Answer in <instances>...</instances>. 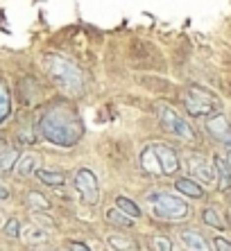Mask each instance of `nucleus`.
Returning <instances> with one entry per match:
<instances>
[{"mask_svg": "<svg viewBox=\"0 0 231 251\" xmlns=\"http://www.w3.org/2000/svg\"><path fill=\"white\" fill-rule=\"evenodd\" d=\"M39 134L57 147H73L84 134V125L68 102H55L39 118Z\"/></svg>", "mask_w": 231, "mask_h": 251, "instance_id": "obj_1", "label": "nucleus"}, {"mask_svg": "<svg viewBox=\"0 0 231 251\" xmlns=\"http://www.w3.org/2000/svg\"><path fill=\"white\" fill-rule=\"evenodd\" d=\"M46 68L50 79L55 82V86H59L61 91H66L70 95H84V88H87L84 75L73 61L59 57V54H48Z\"/></svg>", "mask_w": 231, "mask_h": 251, "instance_id": "obj_2", "label": "nucleus"}, {"mask_svg": "<svg viewBox=\"0 0 231 251\" xmlns=\"http://www.w3.org/2000/svg\"><path fill=\"white\" fill-rule=\"evenodd\" d=\"M145 199H147L150 213L161 222H181L191 213L186 199L174 197L173 193H166V190H152Z\"/></svg>", "mask_w": 231, "mask_h": 251, "instance_id": "obj_3", "label": "nucleus"}, {"mask_svg": "<svg viewBox=\"0 0 231 251\" xmlns=\"http://www.w3.org/2000/svg\"><path fill=\"white\" fill-rule=\"evenodd\" d=\"M184 106L186 113L193 118H208L220 113V100L211 91L202 86H188L184 93Z\"/></svg>", "mask_w": 231, "mask_h": 251, "instance_id": "obj_4", "label": "nucleus"}, {"mask_svg": "<svg viewBox=\"0 0 231 251\" xmlns=\"http://www.w3.org/2000/svg\"><path fill=\"white\" fill-rule=\"evenodd\" d=\"M156 116H159V125L163 131H168L170 136L186 143H195V129L188 125L186 118H181L179 113L174 111L170 104H159L156 106Z\"/></svg>", "mask_w": 231, "mask_h": 251, "instance_id": "obj_5", "label": "nucleus"}, {"mask_svg": "<svg viewBox=\"0 0 231 251\" xmlns=\"http://www.w3.org/2000/svg\"><path fill=\"white\" fill-rule=\"evenodd\" d=\"M184 165H186V170L191 172V179H195L197 183H202V186H215V170H213V163H211L206 156L191 152L184 156Z\"/></svg>", "mask_w": 231, "mask_h": 251, "instance_id": "obj_6", "label": "nucleus"}, {"mask_svg": "<svg viewBox=\"0 0 231 251\" xmlns=\"http://www.w3.org/2000/svg\"><path fill=\"white\" fill-rule=\"evenodd\" d=\"M73 186H75L77 195L84 204L88 206H98L100 201V186H98V179L93 175L88 168H80L75 172V179H73Z\"/></svg>", "mask_w": 231, "mask_h": 251, "instance_id": "obj_7", "label": "nucleus"}, {"mask_svg": "<svg viewBox=\"0 0 231 251\" xmlns=\"http://www.w3.org/2000/svg\"><path fill=\"white\" fill-rule=\"evenodd\" d=\"M206 134L211 136L213 140H218L220 145H225L227 150L231 152V120L222 113H215V116L206 118Z\"/></svg>", "mask_w": 231, "mask_h": 251, "instance_id": "obj_8", "label": "nucleus"}, {"mask_svg": "<svg viewBox=\"0 0 231 251\" xmlns=\"http://www.w3.org/2000/svg\"><path fill=\"white\" fill-rule=\"evenodd\" d=\"M154 147V154H156V161H159V168H161V175L163 176H170L179 170V156L174 152L170 145H163V143H152Z\"/></svg>", "mask_w": 231, "mask_h": 251, "instance_id": "obj_9", "label": "nucleus"}, {"mask_svg": "<svg viewBox=\"0 0 231 251\" xmlns=\"http://www.w3.org/2000/svg\"><path fill=\"white\" fill-rule=\"evenodd\" d=\"M179 242L186 251H208V245H206V240H204V235L200 233V231H195V228H184V231H179Z\"/></svg>", "mask_w": 231, "mask_h": 251, "instance_id": "obj_10", "label": "nucleus"}, {"mask_svg": "<svg viewBox=\"0 0 231 251\" xmlns=\"http://www.w3.org/2000/svg\"><path fill=\"white\" fill-rule=\"evenodd\" d=\"M213 170H215V181H218V188L222 193H227L231 188V165L227 163L225 156L215 154L213 156Z\"/></svg>", "mask_w": 231, "mask_h": 251, "instance_id": "obj_11", "label": "nucleus"}, {"mask_svg": "<svg viewBox=\"0 0 231 251\" xmlns=\"http://www.w3.org/2000/svg\"><path fill=\"white\" fill-rule=\"evenodd\" d=\"M174 190L181 193L184 197H191V199H202L204 197V186L202 183H197L195 179H191V176H179V179L174 181Z\"/></svg>", "mask_w": 231, "mask_h": 251, "instance_id": "obj_12", "label": "nucleus"}, {"mask_svg": "<svg viewBox=\"0 0 231 251\" xmlns=\"http://www.w3.org/2000/svg\"><path fill=\"white\" fill-rule=\"evenodd\" d=\"M107 245H109L114 251H141V245L132 238V235L111 233V235H107Z\"/></svg>", "mask_w": 231, "mask_h": 251, "instance_id": "obj_13", "label": "nucleus"}, {"mask_svg": "<svg viewBox=\"0 0 231 251\" xmlns=\"http://www.w3.org/2000/svg\"><path fill=\"white\" fill-rule=\"evenodd\" d=\"M36 179H39L43 186L50 188H61L66 183V176L61 172H55V170H46V168H36Z\"/></svg>", "mask_w": 231, "mask_h": 251, "instance_id": "obj_14", "label": "nucleus"}, {"mask_svg": "<svg viewBox=\"0 0 231 251\" xmlns=\"http://www.w3.org/2000/svg\"><path fill=\"white\" fill-rule=\"evenodd\" d=\"M36 163H39L36 154H23V156H18V163L14 170H16L21 176H29L36 172Z\"/></svg>", "mask_w": 231, "mask_h": 251, "instance_id": "obj_15", "label": "nucleus"}, {"mask_svg": "<svg viewBox=\"0 0 231 251\" xmlns=\"http://www.w3.org/2000/svg\"><path fill=\"white\" fill-rule=\"evenodd\" d=\"M202 220H204V224L206 226H211V228H218V231H225L227 228V222L222 220V213H220L218 208H204L202 210Z\"/></svg>", "mask_w": 231, "mask_h": 251, "instance_id": "obj_16", "label": "nucleus"}, {"mask_svg": "<svg viewBox=\"0 0 231 251\" xmlns=\"http://www.w3.org/2000/svg\"><path fill=\"white\" fill-rule=\"evenodd\" d=\"M104 217H107V222H109V224H114V226H120V228H129L134 224L132 217L125 215L120 208H109Z\"/></svg>", "mask_w": 231, "mask_h": 251, "instance_id": "obj_17", "label": "nucleus"}, {"mask_svg": "<svg viewBox=\"0 0 231 251\" xmlns=\"http://www.w3.org/2000/svg\"><path fill=\"white\" fill-rule=\"evenodd\" d=\"M9 113H12V93L5 82H0V123H5Z\"/></svg>", "mask_w": 231, "mask_h": 251, "instance_id": "obj_18", "label": "nucleus"}, {"mask_svg": "<svg viewBox=\"0 0 231 251\" xmlns=\"http://www.w3.org/2000/svg\"><path fill=\"white\" fill-rule=\"evenodd\" d=\"M116 208H120L125 215H129L132 220H136V217H141V208L136 204H134L129 197H125V195H120V197H116Z\"/></svg>", "mask_w": 231, "mask_h": 251, "instance_id": "obj_19", "label": "nucleus"}, {"mask_svg": "<svg viewBox=\"0 0 231 251\" xmlns=\"http://www.w3.org/2000/svg\"><path fill=\"white\" fill-rule=\"evenodd\" d=\"M28 206L32 210H50L52 204H50V199H46L41 193H34V190H32V193H28Z\"/></svg>", "mask_w": 231, "mask_h": 251, "instance_id": "obj_20", "label": "nucleus"}, {"mask_svg": "<svg viewBox=\"0 0 231 251\" xmlns=\"http://www.w3.org/2000/svg\"><path fill=\"white\" fill-rule=\"evenodd\" d=\"M25 242L28 245H39V242H46V231L39 226H29L28 231H25Z\"/></svg>", "mask_w": 231, "mask_h": 251, "instance_id": "obj_21", "label": "nucleus"}, {"mask_svg": "<svg viewBox=\"0 0 231 251\" xmlns=\"http://www.w3.org/2000/svg\"><path fill=\"white\" fill-rule=\"evenodd\" d=\"M16 163H18V152L9 150L7 154L0 156V172H9V170L16 168Z\"/></svg>", "mask_w": 231, "mask_h": 251, "instance_id": "obj_22", "label": "nucleus"}, {"mask_svg": "<svg viewBox=\"0 0 231 251\" xmlns=\"http://www.w3.org/2000/svg\"><path fill=\"white\" fill-rule=\"evenodd\" d=\"M150 245L154 251H173V242H170L166 235H152Z\"/></svg>", "mask_w": 231, "mask_h": 251, "instance_id": "obj_23", "label": "nucleus"}, {"mask_svg": "<svg viewBox=\"0 0 231 251\" xmlns=\"http://www.w3.org/2000/svg\"><path fill=\"white\" fill-rule=\"evenodd\" d=\"M5 235L7 238H18V235H21V222H18V217H9V220H7Z\"/></svg>", "mask_w": 231, "mask_h": 251, "instance_id": "obj_24", "label": "nucleus"}, {"mask_svg": "<svg viewBox=\"0 0 231 251\" xmlns=\"http://www.w3.org/2000/svg\"><path fill=\"white\" fill-rule=\"evenodd\" d=\"M213 247H215V251H231V242L225 238H220V235L213 238Z\"/></svg>", "mask_w": 231, "mask_h": 251, "instance_id": "obj_25", "label": "nucleus"}, {"mask_svg": "<svg viewBox=\"0 0 231 251\" xmlns=\"http://www.w3.org/2000/svg\"><path fill=\"white\" fill-rule=\"evenodd\" d=\"M68 249L70 251H91L87 245H82V242H68Z\"/></svg>", "mask_w": 231, "mask_h": 251, "instance_id": "obj_26", "label": "nucleus"}, {"mask_svg": "<svg viewBox=\"0 0 231 251\" xmlns=\"http://www.w3.org/2000/svg\"><path fill=\"white\" fill-rule=\"evenodd\" d=\"M5 199H9V188L0 183V201H5Z\"/></svg>", "mask_w": 231, "mask_h": 251, "instance_id": "obj_27", "label": "nucleus"}, {"mask_svg": "<svg viewBox=\"0 0 231 251\" xmlns=\"http://www.w3.org/2000/svg\"><path fill=\"white\" fill-rule=\"evenodd\" d=\"M9 150H12V147L7 145V140H5V138H0V156H2V154H7Z\"/></svg>", "mask_w": 231, "mask_h": 251, "instance_id": "obj_28", "label": "nucleus"}]
</instances>
